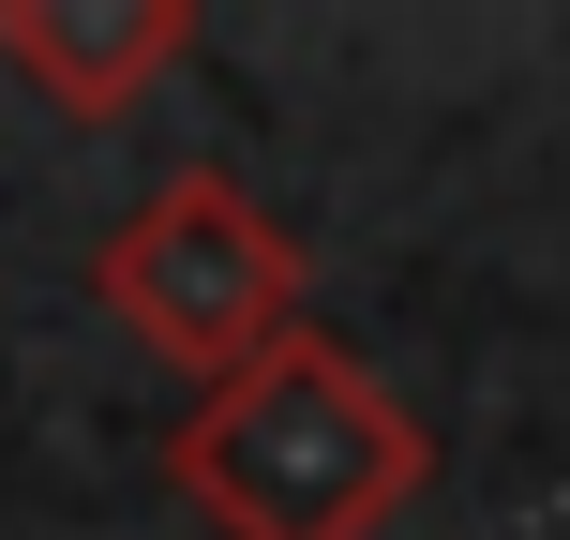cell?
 I'll use <instances>...</instances> for the list:
<instances>
[{"mask_svg":"<svg viewBox=\"0 0 570 540\" xmlns=\"http://www.w3.org/2000/svg\"><path fill=\"white\" fill-rule=\"evenodd\" d=\"M166 481L226 540H375V526H405L435 451L375 361H345L331 331H285L226 391H196V421L166 435Z\"/></svg>","mask_w":570,"mask_h":540,"instance_id":"cell-1","label":"cell"},{"mask_svg":"<svg viewBox=\"0 0 570 540\" xmlns=\"http://www.w3.org/2000/svg\"><path fill=\"white\" fill-rule=\"evenodd\" d=\"M90 285H106V315L150 345V361H180L196 391H226L256 345L301 331V240H285L226 166L150 180V196L120 210V240L90 256Z\"/></svg>","mask_w":570,"mask_h":540,"instance_id":"cell-2","label":"cell"},{"mask_svg":"<svg viewBox=\"0 0 570 540\" xmlns=\"http://www.w3.org/2000/svg\"><path fill=\"white\" fill-rule=\"evenodd\" d=\"M180 46H196L180 0H0V60H16L60 120H120Z\"/></svg>","mask_w":570,"mask_h":540,"instance_id":"cell-3","label":"cell"}]
</instances>
